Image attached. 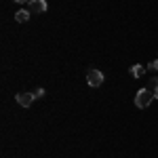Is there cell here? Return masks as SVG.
I'll use <instances>...</instances> for the list:
<instances>
[{
  "mask_svg": "<svg viewBox=\"0 0 158 158\" xmlns=\"http://www.w3.org/2000/svg\"><path fill=\"white\" fill-rule=\"evenodd\" d=\"M154 99L156 97H154V91H152V89H141V91L135 95V106L141 108V110H146Z\"/></svg>",
  "mask_w": 158,
  "mask_h": 158,
  "instance_id": "6da1fadb",
  "label": "cell"
},
{
  "mask_svg": "<svg viewBox=\"0 0 158 158\" xmlns=\"http://www.w3.org/2000/svg\"><path fill=\"white\" fill-rule=\"evenodd\" d=\"M86 82H89V86H101L103 85V74L99 72V70H89Z\"/></svg>",
  "mask_w": 158,
  "mask_h": 158,
  "instance_id": "7a4b0ae2",
  "label": "cell"
},
{
  "mask_svg": "<svg viewBox=\"0 0 158 158\" xmlns=\"http://www.w3.org/2000/svg\"><path fill=\"white\" fill-rule=\"evenodd\" d=\"M34 101H36L34 93H17V103H19L21 108H30Z\"/></svg>",
  "mask_w": 158,
  "mask_h": 158,
  "instance_id": "3957f363",
  "label": "cell"
},
{
  "mask_svg": "<svg viewBox=\"0 0 158 158\" xmlns=\"http://www.w3.org/2000/svg\"><path fill=\"white\" fill-rule=\"evenodd\" d=\"M49 4L47 0H30V11L32 13H47Z\"/></svg>",
  "mask_w": 158,
  "mask_h": 158,
  "instance_id": "277c9868",
  "label": "cell"
},
{
  "mask_svg": "<svg viewBox=\"0 0 158 158\" xmlns=\"http://www.w3.org/2000/svg\"><path fill=\"white\" fill-rule=\"evenodd\" d=\"M143 74H146V68H143V65H139V63L131 65V76H135V78H141Z\"/></svg>",
  "mask_w": 158,
  "mask_h": 158,
  "instance_id": "5b68a950",
  "label": "cell"
},
{
  "mask_svg": "<svg viewBox=\"0 0 158 158\" xmlns=\"http://www.w3.org/2000/svg\"><path fill=\"white\" fill-rule=\"evenodd\" d=\"M15 19H17L19 23H25V21L30 19V11H25V9H19V11L15 13Z\"/></svg>",
  "mask_w": 158,
  "mask_h": 158,
  "instance_id": "8992f818",
  "label": "cell"
},
{
  "mask_svg": "<svg viewBox=\"0 0 158 158\" xmlns=\"http://www.w3.org/2000/svg\"><path fill=\"white\" fill-rule=\"evenodd\" d=\"M148 70H152V72H158V59L150 61V63H148Z\"/></svg>",
  "mask_w": 158,
  "mask_h": 158,
  "instance_id": "52a82bcc",
  "label": "cell"
},
{
  "mask_svg": "<svg viewBox=\"0 0 158 158\" xmlns=\"http://www.w3.org/2000/svg\"><path fill=\"white\" fill-rule=\"evenodd\" d=\"M148 89H152V91H156V89H158V78H156V76L150 80V86H148Z\"/></svg>",
  "mask_w": 158,
  "mask_h": 158,
  "instance_id": "ba28073f",
  "label": "cell"
},
{
  "mask_svg": "<svg viewBox=\"0 0 158 158\" xmlns=\"http://www.w3.org/2000/svg\"><path fill=\"white\" fill-rule=\"evenodd\" d=\"M34 97H36V99L44 97V89H36V91H34Z\"/></svg>",
  "mask_w": 158,
  "mask_h": 158,
  "instance_id": "9c48e42d",
  "label": "cell"
},
{
  "mask_svg": "<svg viewBox=\"0 0 158 158\" xmlns=\"http://www.w3.org/2000/svg\"><path fill=\"white\" fill-rule=\"evenodd\" d=\"M15 2H19V4H23V2H27V0H15Z\"/></svg>",
  "mask_w": 158,
  "mask_h": 158,
  "instance_id": "30bf717a",
  "label": "cell"
},
{
  "mask_svg": "<svg viewBox=\"0 0 158 158\" xmlns=\"http://www.w3.org/2000/svg\"><path fill=\"white\" fill-rule=\"evenodd\" d=\"M154 97H156V99H158V89H156V91H154Z\"/></svg>",
  "mask_w": 158,
  "mask_h": 158,
  "instance_id": "8fae6325",
  "label": "cell"
}]
</instances>
